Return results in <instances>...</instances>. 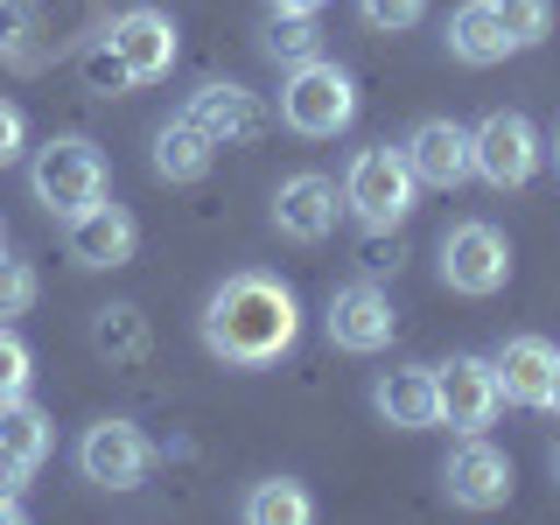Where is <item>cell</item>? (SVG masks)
<instances>
[{
    "label": "cell",
    "mask_w": 560,
    "mask_h": 525,
    "mask_svg": "<svg viewBox=\"0 0 560 525\" xmlns=\"http://www.w3.org/2000/svg\"><path fill=\"white\" fill-rule=\"evenodd\" d=\"M203 343L224 364H280L302 343V302L288 280L273 273H232L218 294L203 302Z\"/></svg>",
    "instance_id": "cell-1"
},
{
    "label": "cell",
    "mask_w": 560,
    "mask_h": 525,
    "mask_svg": "<svg viewBox=\"0 0 560 525\" xmlns=\"http://www.w3.org/2000/svg\"><path fill=\"white\" fill-rule=\"evenodd\" d=\"M413 197H420V183H413V168H407V154H399V148L350 154V168H343V210L364 224V232H393V224H407L413 218Z\"/></svg>",
    "instance_id": "cell-2"
},
{
    "label": "cell",
    "mask_w": 560,
    "mask_h": 525,
    "mask_svg": "<svg viewBox=\"0 0 560 525\" xmlns=\"http://www.w3.org/2000/svg\"><path fill=\"white\" fill-rule=\"evenodd\" d=\"M28 189L49 218H78L105 197V154L92 148L84 133H57L49 148H35L28 162Z\"/></svg>",
    "instance_id": "cell-3"
},
{
    "label": "cell",
    "mask_w": 560,
    "mask_h": 525,
    "mask_svg": "<svg viewBox=\"0 0 560 525\" xmlns=\"http://www.w3.org/2000/svg\"><path fill=\"white\" fill-rule=\"evenodd\" d=\"M280 119H288L294 133H308V140L343 133L350 119H358V84H350V70L329 63V57L294 63L288 84H280Z\"/></svg>",
    "instance_id": "cell-4"
},
{
    "label": "cell",
    "mask_w": 560,
    "mask_h": 525,
    "mask_svg": "<svg viewBox=\"0 0 560 525\" xmlns=\"http://www.w3.org/2000/svg\"><path fill=\"white\" fill-rule=\"evenodd\" d=\"M539 168V133L525 113H490L483 127H469V175H483L490 189H525Z\"/></svg>",
    "instance_id": "cell-5"
},
{
    "label": "cell",
    "mask_w": 560,
    "mask_h": 525,
    "mask_svg": "<svg viewBox=\"0 0 560 525\" xmlns=\"http://www.w3.org/2000/svg\"><path fill=\"white\" fill-rule=\"evenodd\" d=\"M442 280L455 294H498L504 280H512V245H504L498 224H483V218H469V224H455V232L442 238Z\"/></svg>",
    "instance_id": "cell-6"
},
{
    "label": "cell",
    "mask_w": 560,
    "mask_h": 525,
    "mask_svg": "<svg viewBox=\"0 0 560 525\" xmlns=\"http://www.w3.org/2000/svg\"><path fill=\"white\" fill-rule=\"evenodd\" d=\"M78 469H84V483H98V490H140L148 469H154V448L133 420H98L78 442Z\"/></svg>",
    "instance_id": "cell-7"
},
{
    "label": "cell",
    "mask_w": 560,
    "mask_h": 525,
    "mask_svg": "<svg viewBox=\"0 0 560 525\" xmlns=\"http://www.w3.org/2000/svg\"><path fill=\"white\" fill-rule=\"evenodd\" d=\"M323 323H329V343H337V350H358V358H372V350L393 343L399 308H393V294H385L378 280H350V288L329 294Z\"/></svg>",
    "instance_id": "cell-8"
},
{
    "label": "cell",
    "mask_w": 560,
    "mask_h": 525,
    "mask_svg": "<svg viewBox=\"0 0 560 525\" xmlns=\"http://www.w3.org/2000/svg\"><path fill=\"white\" fill-rule=\"evenodd\" d=\"M442 490L463 512H498V504L512 498V455L490 448L483 434H463V448L442 463Z\"/></svg>",
    "instance_id": "cell-9"
},
{
    "label": "cell",
    "mask_w": 560,
    "mask_h": 525,
    "mask_svg": "<svg viewBox=\"0 0 560 525\" xmlns=\"http://www.w3.org/2000/svg\"><path fill=\"white\" fill-rule=\"evenodd\" d=\"M105 49L127 63L133 84H162L168 70H175V22H168L162 8H127L113 22V35H105Z\"/></svg>",
    "instance_id": "cell-10"
},
{
    "label": "cell",
    "mask_w": 560,
    "mask_h": 525,
    "mask_svg": "<svg viewBox=\"0 0 560 525\" xmlns=\"http://www.w3.org/2000/svg\"><path fill=\"white\" fill-rule=\"evenodd\" d=\"M434 399H442V420L463 428V434H483L490 420H498V407H504L490 358H448L442 372H434Z\"/></svg>",
    "instance_id": "cell-11"
},
{
    "label": "cell",
    "mask_w": 560,
    "mask_h": 525,
    "mask_svg": "<svg viewBox=\"0 0 560 525\" xmlns=\"http://www.w3.org/2000/svg\"><path fill=\"white\" fill-rule=\"evenodd\" d=\"M63 224H70V232H63V253H70V267H84V273L127 267L133 245H140V224L119 203H105V197L92 210H78V218H63Z\"/></svg>",
    "instance_id": "cell-12"
},
{
    "label": "cell",
    "mask_w": 560,
    "mask_h": 525,
    "mask_svg": "<svg viewBox=\"0 0 560 525\" xmlns=\"http://www.w3.org/2000/svg\"><path fill=\"white\" fill-rule=\"evenodd\" d=\"M183 119L197 133H210L218 148H245V140L267 133V105L245 92V84H197L189 105H183Z\"/></svg>",
    "instance_id": "cell-13"
},
{
    "label": "cell",
    "mask_w": 560,
    "mask_h": 525,
    "mask_svg": "<svg viewBox=\"0 0 560 525\" xmlns=\"http://www.w3.org/2000/svg\"><path fill=\"white\" fill-rule=\"evenodd\" d=\"M337 210H343V189L329 183V175H288L280 183V197H273V224H280V238H294V245H315V238H329L337 232Z\"/></svg>",
    "instance_id": "cell-14"
},
{
    "label": "cell",
    "mask_w": 560,
    "mask_h": 525,
    "mask_svg": "<svg viewBox=\"0 0 560 525\" xmlns=\"http://www.w3.org/2000/svg\"><path fill=\"white\" fill-rule=\"evenodd\" d=\"M399 154H407V168H413L420 189L469 183V127H455V119H420Z\"/></svg>",
    "instance_id": "cell-15"
},
{
    "label": "cell",
    "mask_w": 560,
    "mask_h": 525,
    "mask_svg": "<svg viewBox=\"0 0 560 525\" xmlns=\"http://www.w3.org/2000/svg\"><path fill=\"white\" fill-rule=\"evenodd\" d=\"M372 407H378L385 428H399V434L442 428V399H434V372H428V364H399V372H378Z\"/></svg>",
    "instance_id": "cell-16"
},
{
    "label": "cell",
    "mask_w": 560,
    "mask_h": 525,
    "mask_svg": "<svg viewBox=\"0 0 560 525\" xmlns=\"http://www.w3.org/2000/svg\"><path fill=\"white\" fill-rule=\"evenodd\" d=\"M553 358H560V350L547 337H512L498 358H490L498 393L512 399V407H539V399H547V378H553Z\"/></svg>",
    "instance_id": "cell-17"
},
{
    "label": "cell",
    "mask_w": 560,
    "mask_h": 525,
    "mask_svg": "<svg viewBox=\"0 0 560 525\" xmlns=\"http://www.w3.org/2000/svg\"><path fill=\"white\" fill-rule=\"evenodd\" d=\"M210 162H218V140L197 133L183 113H175L168 127L154 133V175H168V183H203Z\"/></svg>",
    "instance_id": "cell-18"
},
{
    "label": "cell",
    "mask_w": 560,
    "mask_h": 525,
    "mask_svg": "<svg viewBox=\"0 0 560 525\" xmlns=\"http://www.w3.org/2000/svg\"><path fill=\"white\" fill-rule=\"evenodd\" d=\"M448 57L455 63H504L512 57V43H504L490 0H463V8L448 14Z\"/></svg>",
    "instance_id": "cell-19"
},
{
    "label": "cell",
    "mask_w": 560,
    "mask_h": 525,
    "mask_svg": "<svg viewBox=\"0 0 560 525\" xmlns=\"http://www.w3.org/2000/svg\"><path fill=\"white\" fill-rule=\"evenodd\" d=\"M49 442H57V434H49L43 407H28V399H8V407H0V448H14L28 469L49 463Z\"/></svg>",
    "instance_id": "cell-20"
},
{
    "label": "cell",
    "mask_w": 560,
    "mask_h": 525,
    "mask_svg": "<svg viewBox=\"0 0 560 525\" xmlns=\"http://www.w3.org/2000/svg\"><path fill=\"white\" fill-rule=\"evenodd\" d=\"M245 518L253 525H308L315 498L294 477H267V483H253V498H245Z\"/></svg>",
    "instance_id": "cell-21"
},
{
    "label": "cell",
    "mask_w": 560,
    "mask_h": 525,
    "mask_svg": "<svg viewBox=\"0 0 560 525\" xmlns=\"http://www.w3.org/2000/svg\"><path fill=\"white\" fill-rule=\"evenodd\" d=\"M92 343L105 350V358H119V364H140V358H148V315H140L133 302H113V308H98V323H92Z\"/></svg>",
    "instance_id": "cell-22"
},
{
    "label": "cell",
    "mask_w": 560,
    "mask_h": 525,
    "mask_svg": "<svg viewBox=\"0 0 560 525\" xmlns=\"http://www.w3.org/2000/svg\"><path fill=\"white\" fill-rule=\"evenodd\" d=\"M490 14L512 49H539L553 35V0H490Z\"/></svg>",
    "instance_id": "cell-23"
},
{
    "label": "cell",
    "mask_w": 560,
    "mask_h": 525,
    "mask_svg": "<svg viewBox=\"0 0 560 525\" xmlns=\"http://www.w3.org/2000/svg\"><path fill=\"white\" fill-rule=\"evenodd\" d=\"M267 57L273 63H308V57H323V28H315V14H273L267 22Z\"/></svg>",
    "instance_id": "cell-24"
},
{
    "label": "cell",
    "mask_w": 560,
    "mask_h": 525,
    "mask_svg": "<svg viewBox=\"0 0 560 525\" xmlns=\"http://www.w3.org/2000/svg\"><path fill=\"white\" fill-rule=\"evenodd\" d=\"M35 35H43V14H35L28 0H0V57L35 63Z\"/></svg>",
    "instance_id": "cell-25"
},
{
    "label": "cell",
    "mask_w": 560,
    "mask_h": 525,
    "mask_svg": "<svg viewBox=\"0 0 560 525\" xmlns=\"http://www.w3.org/2000/svg\"><path fill=\"white\" fill-rule=\"evenodd\" d=\"M28 385H35V350L0 323V407H8V399H28Z\"/></svg>",
    "instance_id": "cell-26"
},
{
    "label": "cell",
    "mask_w": 560,
    "mask_h": 525,
    "mask_svg": "<svg viewBox=\"0 0 560 525\" xmlns=\"http://www.w3.org/2000/svg\"><path fill=\"white\" fill-rule=\"evenodd\" d=\"M35 294H43L35 267H28V259H8V253H0V323L28 315V308H35Z\"/></svg>",
    "instance_id": "cell-27"
},
{
    "label": "cell",
    "mask_w": 560,
    "mask_h": 525,
    "mask_svg": "<svg viewBox=\"0 0 560 525\" xmlns=\"http://www.w3.org/2000/svg\"><path fill=\"white\" fill-rule=\"evenodd\" d=\"M358 14H364L378 35H399V28H413L420 14H428V0H358Z\"/></svg>",
    "instance_id": "cell-28"
},
{
    "label": "cell",
    "mask_w": 560,
    "mask_h": 525,
    "mask_svg": "<svg viewBox=\"0 0 560 525\" xmlns=\"http://www.w3.org/2000/svg\"><path fill=\"white\" fill-rule=\"evenodd\" d=\"M84 84H92V92H105V98H113V92H127V63H119L113 57V49H92V57H84Z\"/></svg>",
    "instance_id": "cell-29"
},
{
    "label": "cell",
    "mask_w": 560,
    "mask_h": 525,
    "mask_svg": "<svg viewBox=\"0 0 560 525\" xmlns=\"http://www.w3.org/2000/svg\"><path fill=\"white\" fill-rule=\"evenodd\" d=\"M22 148H28V119H22V105H14V98H0V168H8Z\"/></svg>",
    "instance_id": "cell-30"
},
{
    "label": "cell",
    "mask_w": 560,
    "mask_h": 525,
    "mask_svg": "<svg viewBox=\"0 0 560 525\" xmlns=\"http://www.w3.org/2000/svg\"><path fill=\"white\" fill-rule=\"evenodd\" d=\"M28 477H35V469L22 463V455H14V448H0V490H22Z\"/></svg>",
    "instance_id": "cell-31"
},
{
    "label": "cell",
    "mask_w": 560,
    "mask_h": 525,
    "mask_svg": "<svg viewBox=\"0 0 560 525\" xmlns=\"http://www.w3.org/2000/svg\"><path fill=\"white\" fill-rule=\"evenodd\" d=\"M364 267H372V273H385V267H399V245H378V232H372V253H364Z\"/></svg>",
    "instance_id": "cell-32"
},
{
    "label": "cell",
    "mask_w": 560,
    "mask_h": 525,
    "mask_svg": "<svg viewBox=\"0 0 560 525\" xmlns=\"http://www.w3.org/2000/svg\"><path fill=\"white\" fill-rule=\"evenodd\" d=\"M28 518V504H22V490H0V525H22Z\"/></svg>",
    "instance_id": "cell-33"
},
{
    "label": "cell",
    "mask_w": 560,
    "mask_h": 525,
    "mask_svg": "<svg viewBox=\"0 0 560 525\" xmlns=\"http://www.w3.org/2000/svg\"><path fill=\"white\" fill-rule=\"evenodd\" d=\"M329 0H273V14H323Z\"/></svg>",
    "instance_id": "cell-34"
},
{
    "label": "cell",
    "mask_w": 560,
    "mask_h": 525,
    "mask_svg": "<svg viewBox=\"0 0 560 525\" xmlns=\"http://www.w3.org/2000/svg\"><path fill=\"white\" fill-rule=\"evenodd\" d=\"M539 407H547V413L560 420V358H553V378H547V399H539Z\"/></svg>",
    "instance_id": "cell-35"
},
{
    "label": "cell",
    "mask_w": 560,
    "mask_h": 525,
    "mask_svg": "<svg viewBox=\"0 0 560 525\" xmlns=\"http://www.w3.org/2000/svg\"><path fill=\"white\" fill-rule=\"evenodd\" d=\"M547 463H553V483H560V442H553V455H547Z\"/></svg>",
    "instance_id": "cell-36"
},
{
    "label": "cell",
    "mask_w": 560,
    "mask_h": 525,
    "mask_svg": "<svg viewBox=\"0 0 560 525\" xmlns=\"http://www.w3.org/2000/svg\"><path fill=\"white\" fill-rule=\"evenodd\" d=\"M553 162H560V133H553Z\"/></svg>",
    "instance_id": "cell-37"
}]
</instances>
